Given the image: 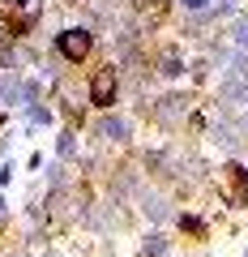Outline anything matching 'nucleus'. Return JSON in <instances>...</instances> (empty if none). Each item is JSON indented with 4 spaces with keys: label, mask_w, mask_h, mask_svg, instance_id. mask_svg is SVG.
<instances>
[{
    "label": "nucleus",
    "mask_w": 248,
    "mask_h": 257,
    "mask_svg": "<svg viewBox=\"0 0 248 257\" xmlns=\"http://www.w3.org/2000/svg\"><path fill=\"white\" fill-rule=\"evenodd\" d=\"M244 257H248V253H244Z\"/></svg>",
    "instance_id": "nucleus-11"
},
{
    "label": "nucleus",
    "mask_w": 248,
    "mask_h": 257,
    "mask_svg": "<svg viewBox=\"0 0 248 257\" xmlns=\"http://www.w3.org/2000/svg\"><path fill=\"white\" fill-rule=\"evenodd\" d=\"M99 133H103V138H111V142H124V138H129V124L116 120V116H107V120L99 124Z\"/></svg>",
    "instance_id": "nucleus-4"
},
{
    "label": "nucleus",
    "mask_w": 248,
    "mask_h": 257,
    "mask_svg": "<svg viewBox=\"0 0 248 257\" xmlns=\"http://www.w3.org/2000/svg\"><path fill=\"white\" fill-rule=\"evenodd\" d=\"M30 120H35V124H52V111L47 107H30Z\"/></svg>",
    "instance_id": "nucleus-6"
},
{
    "label": "nucleus",
    "mask_w": 248,
    "mask_h": 257,
    "mask_svg": "<svg viewBox=\"0 0 248 257\" xmlns=\"http://www.w3.org/2000/svg\"><path fill=\"white\" fill-rule=\"evenodd\" d=\"M0 206H5V202H0Z\"/></svg>",
    "instance_id": "nucleus-10"
},
{
    "label": "nucleus",
    "mask_w": 248,
    "mask_h": 257,
    "mask_svg": "<svg viewBox=\"0 0 248 257\" xmlns=\"http://www.w3.org/2000/svg\"><path fill=\"white\" fill-rule=\"evenodd\" d=\"M184 9H205V0H180Z\"/></svg>",
    "instance_id": "nucleus-9"
},
{
    "label": "nucleus",
    "mask_w": 248,
    "mask_h": 257,
    "mask_svg": "<svg viewBox=\"0 0 248 257\" xmlns=\"http://www.w3.org/2000/svg\"><path fill=\"white\" fill-rule=\"evenodd\" d=\"M227 176H231V184H235V197H231V202H235V206H248V167L227 163Z\"/></svg>",
    "instance_id": "nucleus-3"
},
{
    "label": "nucleus",
    "mask_w": 248,
    "mask_h": 257,
    "mask_svg": "<svg viewBox=\"0 0 248 257\" xmlns=\"http://www.w3.org/2000/svg\"><path fill=\"white\" fill-rule=\"evenodd\" d=\"M90 47H94V35L86 26H69V30H60V35H56V52L65 56V60H86V56H90Z\"/></svg>",
    "instance_id": "nucleus-1"
},
{
    "label": "nucleus",
    "mask_w": 248,
    "mask_h": 257,
    "mask_svg": "<svg viewBox=\"0 0 248 257\" xmlns=\"http://www.w3.org/2000/svg\"><path fill=\"white\" fill-rule=\"evenodd\" d=\"M163 73H167V77H180V73H184V64H180V56H171V52L163 56Z\"/></svg>",
    "instance_id": "nucleus-5"
},
{
    "label": "nucleus",
    "mask_w": 248,
    "mask_h": 257,
    "mask_svg": "<svg viewBox=\"0 0 248 257\" xmlns=\"http://www.w3.org/2000/svg\"><path fill=\"white\" fill-rule=\"evenodd\" d=\"M116 94H120L116 69H99V73L90 77V103H94V107H111V103H116Z\"/></svg>",
    "instance_id": "nucleus-2"
},
{
    "label": "nucleus",
    "mask_w": 248,
    "mask_h": 257,
    "mask_svg": "<svg viewBox=\"0 0 248 257\" xmlns=\"http://www.w3.org/2000/svg\"><path fill=\"white\" fill-rule=\"evenodd\" d=\"M184 227H188V231H197V236H201V231H205V223H201V219H193V214H188V219H184Z\"/></svg>",
    "instance_id": "nucleus-8"
},
{
    "label": "nucleus",
    "mask_w": 248,
    "mask_h": 257,
    "mask_svg": "<svg viewBox=\"0 0 248 257\" xmlns=\"http://www.w3.org/2000/svg\"><path fill=\"white\" fill-rule=\"evenodd\" d=\"M163 248H167L163 236H150V240H146V253H163Z\"/></svg>",
    "instance_id": "nucleus-7"
}]
</instances>
